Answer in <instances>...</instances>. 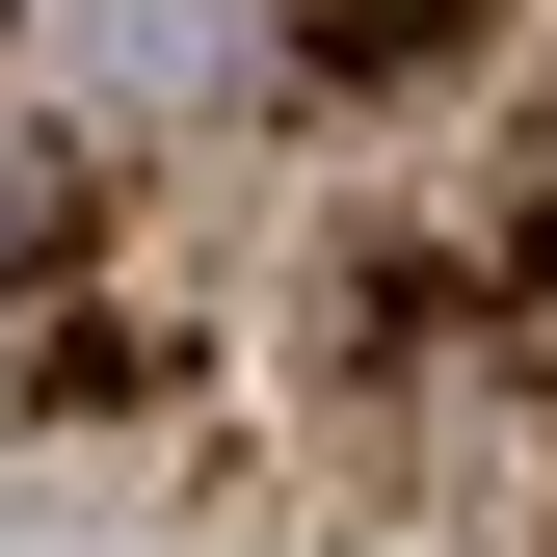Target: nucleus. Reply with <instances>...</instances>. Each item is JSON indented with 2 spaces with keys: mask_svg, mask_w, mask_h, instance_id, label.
<instances>
[{
  "mask_svg": "<svg viewBox=\"0 0 557 557\" xmlns=\"http://www.w3.org/2000/svg\"><path fill=\"white\" fill-rule=\"evenodd\" d=\"M27 265H53V160L0 133V293H27Z\"/></svg>",
  "mask_w": 557,
  "mask_h": 557,
  "instance_id": "1",
  "label": "nucleus"
}]
</instances>
